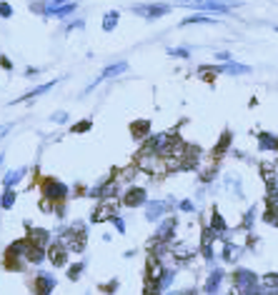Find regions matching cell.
<instances>
[{
	"instance_id": "cell-1",
	"label": "cell",
	"mask_w": 278,
	"mask_h": 295,
	"mask_svg": "<svg viewBox=\"0 0 278 295\" xmlns=\"http://www.w3.org/2000/svg\"><path fill=\"white\" fill-rule=\"evenodd\" d=\"M60 243L66 245L68 250H73V253L83 250L85 248V225H73L70 230H66V235H63Z\"/></svg>"
},
{
	"instance_id": "cell-2",
	"label": "cell",
	"mask_w": 278,
	"mask_h": 295,
	"mask_svg": "<svg viewBox=\"0 0 278 295\" xmlns=\"http://www.w3.org/2000/svg\"><path fill=\"white\" fill-rule=\"evenodd\" d=\"M233 285H236V288L243 293V290H248V288L261 285V278L255 275L253 270H248V268H238L236 273H233Z\"/></svg>"
},
{
	"instance_id": "cell-3",
	"label": "cell",
	"mask_w": 278,
	"mask_h": 295,
	"mask_svg": "<svg viewBox=\"0 0 278 295\" xmlns=\"http://www.w3.org/2000/svg\"><path fill=\"white\" fill-rule=\"evenodd\" d=\"M190 8H198V10H213V13H228L236 3H228V0H193V3H185Z\"/></svg>"
},
{
	"instance_id": "cell-4",
	"label": "cell",
	"mask_w": 278,
	"mask_h": 295,
	"mask_svg": "<svg viewBox=\"0 0 278 295\" xmlns=\"http://www.w3.org/2000/svg\"><path fill=\"white\" fill-rule=\"evenodd\" d=\"M170 208H173L170 200H151V203H145V218L148 220H161Z\"/></svg>"
},
{
	"instance_id": "cell-5",
	"label": "cell",
	"mask_w": 278,
	"mask_h": 295,
	"mask_svg": "<svg viewBox=\"0 0 278 295\" xmlns=\"http://www.w3.org/2000/svg\"><path fill=\"white\" fill-rule=\"evenodd\" d=\"M173 233H176V218H165V220L158 225L153 240H156V243H165V245H170V240H173Z\"/></svg>"
},
{
	"instance_id": "cell-6",
	"label": "cell",
	"mask_w": 278,
	"mask_h": 295,
	"mask_svg": "<svg viewBox=\"0 0 278 295\" xmlns=\"http://www.w3.org/2000/svg\"><path fill=\"white\" fill-rule=\"evenodd\" d=\"M43 190H46V198H50V200H66L68 198V185H63V183H58L53 178L46 180Z\"/></svg>"
},
{
	"instance_id": "cell-7",
	"label": "cell",
	"mask_w": 278,
	"mask_h": 295,
	"mask_svg": "<svg viewBox=\"0 0 278 295\" xmlns=\"http://www.w3.org/2000/svg\"><path fill=\"white\" fill-rule=\"evenodd\" d=\"M223 278H226V273H223L221 268H213V270L208 273V278H206V285H203L206 295H216V293L221 290V285H223Z\"/></svg>"
},
{
	"instance_id": "cell-8",
	"label": "cell",
	"mask_w": 278,
	"mask_h": 295,
	"mask_svg": "<svg viewBox=\"0 0 278 295\" xmlns=\"http://www.w3.org/2000/svg\"><path fill=\"white\" fill-rule=\"evenodd\" d=\"M133 13L136 15H143L148 20H156V18L170 13V5H133Z\"/></svg>"
},
{
	"instance_id": "cell-9",
	"label": "cell",
	"mask_w": 278,
	"mask_h": 295,
	"mask_svg": "<svg viewBox=\"0 0 278 295\" xmlns=\"http://www.w3.org/2000/svg\"><path fill=\"white\" fill-rule=\"evenodd\" d=\"M123 205H128V208L145 205V190H143V188H131V190H125V195H123Z\"/></svg>"
},
{
	"instance_id": "cell-10",
	"label": "cell",
	"mask_w": 278,
	"mask_h": 295,
	"mask_svg": "<svg viewBox=\"0 0 278 295\" xmlns=\"http://www.w3.org/2000/svg\"><path fill=\"white\" fill-rule=\"evenodd\" d=\"M48 258H50V263L53 265H66V258H68V248L63 245V243H53L50 248H48Z\"/></svg>"
},
{
	"instance_id": "cell-11",
	"label": "cell",
	"mask_w": 278,
	"mask_h": 295,
	"mask_svg": "<svg viewBox=\"0 0 278 295\" xmlns=\"http://www.w3.org/2000/svg\"><path fill=\"white\" fill-rule=\"evenodd\" d=\"M55 288V278L48 273H40L35 278V295H50V290Z\"/></svg>"
},
{
	"instance_id": "cell-12",
	"label": "cell",
	"mask_w": 278,
	"mask_h": 295,
	"mask_svg": "<svg viewBox=\"0 0 278 295\" xmlns=\"http://www.w3.org/2000/svg\"><path fill=\"white\" fill-rule=\"evenodd\" d=\"M241 253H243L241 245L226 240V243H223V250H221V260H223V263H236V260L241 258Z\"/></svg>"
},
{
	"instance_id": "cell-13",
	"label": "cell",
	"mask_w": 278,
	"mask_h": 295,
	"mask_svg": "<svg viewBox=\"0 0 278 295\" xmlns=\"http://www.w3.org/2000/svg\"><path fill=\"white\" fill-rule=\"evenodd\" d=\"M125 70H128V63H116V65H111V68H105V70H103V75H100V78H98V80L93 83L91 88H95V85H98L100 80H108V78H116V75H120V73H125ZM91 88H88V90H91Z\"/></svg>"
},
{
	"instance_id": "cell-14",
	"label": "cell",
	"mask_w": 278,
	"mask_h": 295,
	"mask_svg": "<svg viewBox=\"0 0 278 295\" xmlns=\"http://www.w3.org/2000/svg\"><path fill=\"white\" fill-rule=\"evenodd\" d=\"M221 75H248L251 68L248 65H241V63H226V65H218Z\"/></svg>"
},
{
	"instance_id": "cell-15",
	"label": "cell",
	"mask_w": 278,
	"mask_h": 295,
	"mask_svg": "<svg viewBox=\"0 0 278 295\" xmlns=\"http://www.w3.org/2000/svg\"><path fill=\"white\" fill-rule=\"evenodd\" d=\"M258 148L266 153H273L278 150V135H271V133H261L258 135Z\"/></svg>"
},
{
	"instance_id": "cell-16",
	"label": "cell",
	"mask_w": 278,
	"mask_h": 295,
	"mask_svg": "<svg viewBox=\"0 0 278 295\" xmlns=\"http://www.w3.org/2000/svg\"><path fill=\"white\" fill-rule=\"evenodd\" d=\"M25 260L38 265V263L46 260V253H43V248H40V245H33V243L28 240V248H25Z\"/></svg>"
},
{
	"instance_id": "cell-17",
	"label": "cell",
	"mask_w": 278,
	"mask_h": 295,
	"mask_svg": "<svg viewBox=\"0 0 278 295\" xmlns=\"http://www.w3.org/2000/svg\"><path fill=\"white\" fill-rule=\"evenodd\" d=\"M116 218V210L108 205V203H103L95 213H93V223H103V220H113Z\"/></svg>"
},
{
	"instance_id": "cell-18",
	"label": "cell",
	"mask_w": 278,
	"mask_h": 295,
	"mask_svg": "<svg viewBox=\"0 0 278 295\" xmlns=\"http://www.w3.org/2000/svg\"><path fill=\"white\" fill-rule=\"evenodd\" d=\"M148 130H151V120H136V123H131V133L138 140H143L148 135Z\"/></svg>"
},
{
	"instance_id": "cell-19",
	"label": "cell",
	"mask_w": 278,
	"mask_h": 295,
	"mask_svg": "<svg viewBox=\"0 0 278 295\" xmlns=\"http://www.w3.org/2000/svg\"><path fill=\"white\" fill-rule=\"evenodd\" d=\"M263 223L278 228V203H271V205L263 210Z\"/></svg>"
},
{
	"instance_id": "cell-20",
	"label": "cell",
	"mask_w": 278,
	"mask_h": 295,
	"mask_svg": "<svg viewBox=\"0 0 278 295\" xmlns=\"http://www.w3.org/2000/svg\"><path fill=\"white\" fill-rule=\"evenodd\" d=\"M210 228L216 230L218 235H226V230H228V225H226V220L221 218L218 210H213V215H210Z\"/></svg>"
},
{
	"instance_id": "cell-21",
	"label": "cell",
	"mask_w": 278,
	"mask_h": 295,
	"mask_svg": "<svg viewBox=\"0 0 278 295\" xmlns=\"http://www.w3.org/2000/svg\"><path fill=\"white\" fill-rule=\"evenodd\" d=\"M28 240H30L33 245H40V248H43V245L48 243V233H46V230H38V228H33L30 233H28Z\"/></svg>"
},
{
	"instance_id": "cell-22",
	"label": "cell",
	"mask_w": 278,
	"mask_h": 295,
	"mask_svg": "<svg viewBox=\"0 0 278 295\" xmlns=\"http://www.w3.org/2000/svg\"><path fill=\"white\" fill-rule=\"evenodd\" d=\"M196 23H216V18L203 15V13H196V15H190V18L181 20V25H196Z\"/></svg>"
},
{
	"instance_id": "cell-23",
	"label": "cell",
	"mask_w": 278,
	"mask_h": 295,
	"mask_svg": "<svg viewBox=\"0 0 278 295\" xmlns=\"http://www.w3.org/2000/svg\"><path fill=\"white\" fill-rule=\"evenodd\" d=\"M118 18H120V15H118L116 10L105 13V15H103V30H105V33H111V30H113V28L118 25Z\"/></svg>"
},
{
	"instance_id": "cell-24",
	"label": "cell",
	"mask_w": 278,
	"mask_h": 295,
	"mask_svg": "<svg viewBox=\"0 0 278 295\" xmlns=\"http://www.w3.org/2000/svg\"><path fill=\"white\" fill-rule=\"evenodd\" d=\"M261 285L263 290H278V273H266L261 278Z\"/></svg>"
},
{
	"instance_id": "cell-25",
	"label": "cell",
	"mask_w": 278,
	"mask_h": 295,
	"mask_svg": "<svg viewBox=\"0 0 278 295\" xmlns=\"http://www.w3.org/2000/svg\"><path fill=\"white\" fill-rule=\"evenodd\" d=\"M228 145H231V133H223V135H221V140H218V145L213 148V155H216V158H218V155H223V153L228 150Z\"/></svg>"
},
{
	"instance_id": "cell-26",
	"label": "cell",
	"mask_w": 278,
	"mask_h": 295,
	"mask_svg": "<svg viewBox=\"0 0 278 295\" xmlns=\"http://www.w3.org/2000/svg\"><path fill=\"white\" fill-rule=\"evenodd\" d=\"M23 173H25V168H18V170H13V173H5V178H3V185H5V188L15 185L20 178H23Z\"/></svg>"
},
{
	"instance_id": "cell-27",
	"label": "cell",
	"mask_w": 278,
	"mask_h": 295,
	"mask_svg": "<svg viewBox=\"0 0 278 295\" xmlns=\"http://www.w3.org/2000/svg\"><path fill=\"white\" fill-rule=\"evenodd\" d=\"M73 10H75V3H66V5H53V8H48L50 15H70Z\"/></svg>"
},
{
	"instance_id": "cell-28",
	"label": "cell",
	"mask_w": 278,
	"mask_h": 295,
	"mask_svg": "<svg viewBox=\"0 0 278 295\" xmlns=\"http://www.w3.org/2000/svg\"><path fill=\"white\" fill-rule=\"evenodd\" d=\"M93 195H98V198H111V195H116V183H105V185H100Z\"/></svg>"
},
{
	"instance_id": "cell-29",
	"label": "cell",
	"mask_w": 278,
	"mask_h": 295,
	"mask_svg": "<svg viewBox=\"0 0 278 295\" xmlns=\"http://www.w3.org/2000/svg\"><path fill=\"white\" fill-rule=\"evenodd\" d=\"M53 85H55V80H50V83H46V85H40V88L30 90L28 95H23V100H30V98H35V95H40V93H48V90H50Z\"/></svg>"
},
{
	"instance_id": "cell-30",
	"label": "cell",
	"mask_w": 278,
	"mask_h": 295,
	"mask_svg": "<svg viewBox=\"0 0 278 295\" xmlns=\"http://www.w3.org/2000/svg\"><path fill=\"white\" fill-rule=\"evenodd\" d=\"M83 270H85V265H83V263H75V265H70V268H68V278H70V280H78Z\"/></svg>"
},
{
	"instance_id": "cell-31",
	"label": "cell",
	"mask_w": 278,
	"mask_h": 295,
	"mask_svg": "<svg viewBox=\"0 0 278 295\" xmlns=\"http://www.w3.org/2000/svg\"><path fill=\"white\" fill-rule=\"evenodd\" d=\"M13 203H15V193H13V190H5L3 200H0V208L8 210V208H13Z\"/></svg>"
},
{
	"instance_id": "cell-32",
	"label": "cell",
	"mask_w": 278,
	"mask_h": 295,
	"mask_svg": "<svg viewBox=\"0 0 278 295\" xmlns=\"http://www.w3.org/2000/svg\"><path fill=\"white\" fill-rule=\"evenodd\" d=\"M168 55H173V58H190L188 48H170V50H168Z\"/></svg>"
},
{
	"instance_id": "cell-33",
	"label": "cell",
	"mask_w": 278,
	"mask_h": 295,
	"mask_svg": "<svg viewBox=\"0 0 278 295\" xmlns=\"http://www.w3.org/2000/svg\"><path fill=\"white\" fill-rule=\"evenodd\" d=\"M253 220H255V210L251 208V210H248V213H246V218H243V228L248 230V228L253 225Z\"/></svg>"
},
{
	"instance_id": "cell-34",
	"label": "cell",
	"mask_w": 278,
	"mask_h": 295,
	"mask_svg": "<svg viewBox=\"0 0 278 295\" xmlns=\"http://www.w3.org/2000/svg\"><path fill=\"white\" fill-rule=\"evenodd\" d=\"M0 15H3V18H10V15H13V8H10L8 3H0Z\"/></svg>"
},
{
	"instance_id": "cell-35",
	"label": "cell",
	"mask_w": 278,
	"mask_h": 295,
	"mask_svg": "<svg viewBox=\"0 0 278 295\" xmlns=\"http://www.w3.org/2000/svg\"><path fill=\"white\" fill-rule=\"evenodd\" d=\"M50 120H53V123H66V120H68V115L60 110V113H53V115H50Z\"/></svg>"
},
{
	"instance_id": "cell-36",
	"label": "cell",
	"mask_w": 278,
	"mask_h": 295,
	"mask_svg": "<svg viewBox=\"0 0 278 295\" xmlns=\"http://www.w3.org/2000/svg\"><path fill=\"white\" fill-rule=\"evenodd\" d=\"M88 128H91V120H83V123H78V125H75L73 130H75V133H83V130H88Z\"/></svg>"
},
{
	"instance_id": "cell-37",
	"label": "cell",
	"mask_w": 278,
	"mask_h": 295,
	"mask_svg": "<svg viewBox=\"0 0 278 295\" xmlns=\"http://www.w3.org/2000/svg\"><path fill=\"white\" fill-rule=\"evenodd\" d=\"M181 210H183V213H193L196 208H193V203H190V200H183L181 203Z\"/></svg>"
},
{
	"instance_id": "cell-38",
	"label": "cell",
	"mask_w": 278,
	"mask_h": 295,
	"mask_svg": "<svg viewBox=\"0 0 278 295\" xmlns=\"http://www.w3.org/2000/svg\"><path fill=\"white\" fill-rule=\"evenodd\" d=\"M113 223H116V228H118V233H123V230H125V223H123V220H120L118 215L113 218Z\"/></svg>"
},
{
	"instance_id": "cell-39",
	"label": "cell",
	"mask_w": 278,
	"mask_h": 295,
	"mask_svg": "<svg viewBox=\"0 0 278 295\" xmlns=\"http://www.w3.org/2000/svg\"><path fill=\"white\" fill-rule=\"evenodd\" d=\"M216 58H218V60H223V63H231V53H218Z\"/></svg>"
},
{
	"instance_id": "cell-40",
	"label": "cell",
	"mask_w": 278,
	"mask_h": 295,
	"mask_svg": "<svg viewBox=\"0 0 278 295\" xmlns=\"http://www.w3.org/2000/svg\"><path fill=\"white\" fill-rule=\"evenodd\" d=\"M148 295H163V293H148Z\"/></svg>"
},
{
	"instance_id": "cell-41",
	"label": "cell",
	"mask_w": 278,
	"mask_h": 295,
	"mask_svg": "<svg viewBox=\"0 0 278 295\" xmlns=\"http://www.w3.org/2000/svg\"><path fill=\"white\" fill-rule=\"evenodd\" d=\"M3 158H5V155H0V163H3Z\"/></svg>"
},
{
	"instance_id": "cell-42",
	"label": "cell",
	"mask_w": 278,
	"mask_h": 295,
	"mask_svg": "<svg viewBox=\"0 0 278 295\" xmlns=\"http://www.w3.org/2000/svg\"><path fill=\"white\" fill-rule=\"evenodd\" d=\"M276 33H278V28H276Z\"/></svg>"
},
{
	"instance_id": "cell-43",
	"label": "cell",
	"mask_w": 278,
	"mask_h": 295,
	"mask_svg": "<svg viewBox=\"0 0 278 295\" xmlns=\"http://www.w3.org/2000/svg\"><path fill=\"white\" fill-rule=\"evenodd\" d=\"M183 3H185V0H183Z\"/></svg>"
}]
</instances>
